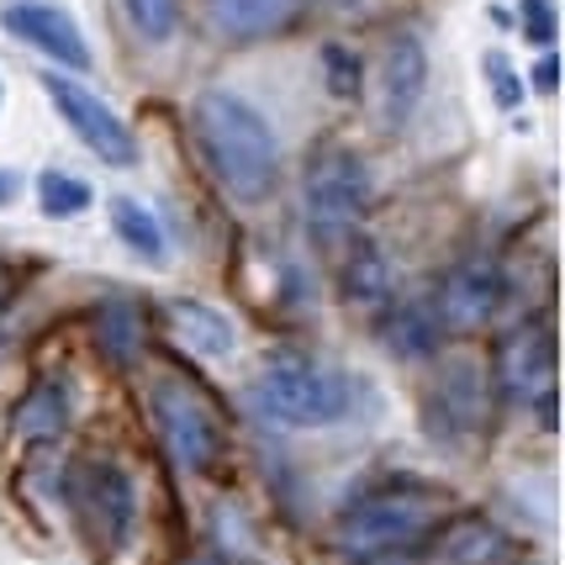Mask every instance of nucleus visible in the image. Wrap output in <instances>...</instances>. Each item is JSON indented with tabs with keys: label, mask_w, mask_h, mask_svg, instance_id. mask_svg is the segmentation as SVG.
<instances>
[{
	"label": "nucleus",
	"mask_w": 565,
	"mask_h": 565,
	"mask_svg": "<svg viewBox=\"0 0 565 565\" xmlns=\"http://www.w3.org/2000/svg\"><path fill=\"white\" fill-rule=\"evenodd\" d=\"M191 127H196V143L227 196L248 201V206L270 196L275 180H280V143H275V127L244 96L201 90Z\"/></svg>",
	"instance_id": "f257e3e1"
},
{
	"label": "nucleus",
	"mask_w": 565,
	"mask_h": 565,
	"mask_svg": "<svg viewBox=\"0 0 565 565\" xmlns=\"http://www.w3.org/2000/svg\"><path fill=\"white\" fill-rule=\"evenodd\" d=\"M444 513H449V497L439 487H423V481H396L386 492L360 497L339 529H333V544L344 555H392V550H423V540H434L444 529Z\"/></svg>",
	"instance_id": "f03ea898"
},
{
	"label": "nucleus",
	"mask_w": 565,
	"mask_h": 565,
	"mask_svg": "<svg viewBox=\"0 0 565 565\" xmlns=\"http://www.w3.org/2000/svg\"><path fill=\"white\" fill-rule=\"evenodd\" d=\"M254 402L286 428H328L349 413V381L322 360H301V354H280L265 360L254 375Z\"/></svg>",
	"instance_id": "7ed1b4c3"
},
{
	"label": "nucleus",
	"mask_w": 565,
	"mask_h": 565,
	"mask_svg": "<svg viewBox=\"0 0 565 565\" xmlns=\"http://www.w3.org/2000/svg\"><path fill=\"white\" fill-rule=\"evenodd\" d=\"M370 206V170L354 148H318L301 174V212L322 244L349 238Z\"/></svg>",
	"instance_id": "20e7f679"
},
{
	"label": "nucleus",
	"mask_w": 565,
	"mask_h": 565,
	"mask_svg": "<svg viewBox=\"0 0 565 565\" xmlns=\"http://www.w3.org/2000/svg\"><path fill=\"white\" fill-rule=\"evenodd\" d=\"M70 508L79 534L90 540L100 561H111L117 550L132 534V518H138V497H132V481H127L122 466L111 460H79L70 470Z\"/></svg>",
	"instance_id": "39448f33"
},
{
	"label": "nucleus",
	"mask_w": 565,
	"mask_h": 565,
	"mask_svg": "<svg viewBox=\"0 0 565 565\" xmlns=\"http://www.w3.org/2000/svg\"><path fill=\"white\" fill-rule=\"evenodd\" d=\"M148 413H153V428H159L164 449H170L185 470L212 476V470L222 466V449H227L222 423H217V413H212V407L185 386V381H174V375L153 381V392H148Z\"/></svg>",
	"instance_id": "423d86ee"
},
{
	"label": "nucleus",
	"mask_w": 565,
	"mask_h": 565,
	"mask_svg": "<svg viewBox=\"0 0 565 565\" xmlns=\"http://www.w3.org/2000/svg\"><path fill=\"white\" fill-rule=\"evenodd\" d=\"M487 407H492V386H487V365L470 354H449L439 375L428 381L423 396V428L439 444H466L487 428Z\"/></svg>",
	"instance_id": "0eeeda50"
},
{
	"label": "nucleus",
	"mask_w": 565,
	"mask_h": 565,
	"mask_svg": "<svg viewBox=\"0 0 565 565\" xmlns=\"http://www.w3.org/2000/svg\"><path fill=\"white\" fill-rule=\"evenodd\" d=\"M43 90H49V100L58 106V117L74 127V138L90 148L96 159H106V164H132V159H138V143H132L127 122L96 90H85L79 79H70V74H58V70L43 74Z\"/></svg>",
	"instance_id": "6e6552de"
},
{
	"label": "nucleus",
	"mask_w": 565,
	"mask_h": 565,
	"mask_svg": "<svg viewBox=\"0 0 565 565\" xmlns=\"http://www.w3.org/2000/svg\"><path fill=\"white\" fill-rule=\"evenodd\" d=\"M555 370H561V354H555V333L550 322H518L513 333L497 344L492 360V381L502 396L513 402H544L555 396Z\"/></svg>",
	"instance_id": "1a4fd4ad"
},
{
	"label": "nucleus",
	"mask_w": 565,
	"mask_h": 565,
	"mask_svg": "<svg viewBox=\"0 0 565 565\" xmlns=\"http://www.w3.org/2000/svg\"><path fill=\"white\" fill-rule=\"evenodd\" d=\"M502 291H508V280H502L497 259H466V265H455V270L444 275L439 301H434L444 333H476V328H487L497 318V307H502Z\"/></svg>",
	"instance_id": "9d476101"
},
{
	"label": "nucleus",
	"mask_w": 565,
	"mask_h": 565,
	"mask_svg": "<svg viewBox=\"0 0 565 565\" xmlns=\"http://www.w3.org/2000/svg\"><path fill=\"white\" fill-rule=\"evenodd\" d=\"M0 26H6L11 38H22L26 49L49 53L53 64H64V70H90V43H85L79 22H74L64 6H49V0H11V6L0 11Z\"/></svg>",
	"instance_id": "9b49d317"
},
{
	"label": "nucleus",
	"mask_w": 565,
	"mask_h": 565,
	"mask_svg": "<svg viewBox=\"0 0 565 565\" xmlns=\"http://www.w3.org/2000/svg\"><path fill=\"white\" fill-rule=\"evenodd\" d=\"M381 122L402 127L418 111L423 90H428V49H423L413 32H396L386 53H381Z\"/></svg>",
	"instance_id": "f8f14e48"
},
{
	"label": "nucleus",
	"mask_w": 565,
	"mask_h": 565,
	"mask_svg": "<svg viewBox=\"0 0 565 565\" xmlns=\"http://www.w3.org/2000/svg\"><path fill=\"white\" fill-rule=\"evenodd\" d=\"M381 344L396 360H434L444 349V322L434 312V301H392L381 307Z\"/></svg>",
	"instance_id": "ddd939ff"
},
{
	"label": "nucleus",
	"mask_w": 565,
	"mask_h": 565,
	"mask_svg": "<svg viewBox=\"0 0 565 565\" xmlns=\"http://www.w3.org/2000/svg\"><path fill=\"white\" fill-rule=\"evenodd\" d=\"M307 11V0H206V17L222 38L233 43H259V38H275L286 32Z\"/></svg>",
	"instance_id": "4468645a"
},
{
	"label": "nucleus",
	"mask_w": 565,
	"mask_h": 565,
	"mask_svg": "<svg viewBox=\"0 0 565 565\" xmlns=\"http://www.w3.org/2000/svg\"><path fill=\"white\" fill-rule=\"evenodd\" d=\"M11 428H17V439H26V444L58 439V434L70 428V381H58V375L32 381V392L22 396V407H17Z\"/></svg>",
	"instance_id": "2eb2a0df"
},
{
	"label": "nucleus",
	"mask_w": 565,
	"mask_h": 565,
	"mask_svg": "<svg viewBox=\"0 0 565 565\" xmlns=\"http://www.w3.org/2000/svg\"><path fill=\"white\" fill-rule=\"evenodd\" d=\"M170 328H174V339L191 349V354H201V360H222V354H233V344H238V328L222 318L217 307H206V301H174Z\"/></svg>",
	"instance_id": "dca6fc26"
},
{
	"label": "nucleus",
	"mask_w": 565,
	"mask_h": 565,
	"mask_svg": "<svg viewBox=\"0 0 565 565\" xmlns=\"http://www.w3.org/2000/svg\"><path fill=\"white\" fill-rule=\"evenodd\" d=\"M508 555V534L487 523V518H460V523H444L439 544H434V561L439 565H497Z\"/></svg>",
	"instance_id": "f3484780"
},
{
	"label": "nucleus",
	"mask_w": 565,
	"mask_h": 565,
	"mask_svg": "<svg viewBox=\"0 0 565 565\" xmlns=\"http://www.w3.org/2000/svg\"><path fill=\"white\" fill-rule=\"evenodd\" d=\"M90 328H96V344H100V354H106L111 365H132V360L143 354L148 322H143L138 307H127V301H106V307H96Z\"/></svg>",
	"instance_id": "a211bd4d"
},
{
	"label": "nucleus",
	"mask_w": 565,
	"mask_h": 565,
	"mask_svg": "<svg viewBox=\"0 0 565 565\" xmlns=\"http://www.w3.org/2000/svg\"><path fill=\"white\" fill-rule=\"evenodd\" d=\"M392 291H396L392 259L381 248H360L344 270V301L365 307V312H381V307H392Z\"/></svg>",
	"instance_id": "6ab92c4d"
},
{
	"label": "nucleus",
	"mask_w": 565,
	"mask_h": 565,
	"mask_svg": "<svg viewBox=\"0 0 565 565\" xmlns=\"http://www.w3.org/2000/svg\"><path fill=\"white\" fill-rule=\"evenodd\" d=\"M111 227H117V238H122L132 254H143L148 265H164L170 238H164L159 217L148 212L143 201H132V196H117V201H111Z\"/></svg>",
	"instance_id": "aec40b11"
},
{
	"label": "nucleus",
	"mask_w": 565,
	"mask_h": 565,
	"mask_svg": "<svg viewBox=\"0 0 565 565\" xmlns=\"http://www.w3.org/2000/svg\"><path fill=\"white\" fill-rule=\"evenodd\" d=\"M38 206H43L49 217H79V212L90 206V185H85L79 174L49 170L38 180Z\"/></svg>",
	"instance_id": "412c9836"
},
{
	"label": "nucleus",
	"mask_w": 565,
	"mask_h": 565,
	"mask_svg": "<svg viewBox=\"0 0 565 565\" xmlns=\"http://www.w3.org/2000/svg\"><path fill=\"white\" fill-rule=\"evenodd\" d=\"M322 79H328V96L333 100H360V85H365V64L349 43H328L322 49Z\"/></svg>",
	"instance_id": "4be33fe9"
},
{
	"label": "nucleus",
	"mask_w": 565,
	"mask_h": 565,
	"mask_svg": "<svg viewBox=\"0 0 565 565\" xmlns=\"http://www.w3.org/2000/svg\"><path fill=\"white\" fill-rule=\"evenodd\" d=\"M122 6H127L132 32L148 38V43H164V38H174V26H180V0H122Z\"/></svg>",
	"instance_id": "5701e85b"
},
{
	"label": "nucleus",
	"mask_w": 565,
	"mask_h": 565,
	"mask_svg": "<svg viewBox=\"0 0 565 565\" xmlns=\"http://www.w3.org/2000/svg\"><path fill=\"white\" fill-rule=\"evenodd\" d=\"M487 74H492V90H497V100L513 111L518 100H523V85H518V74L508 70V58L502 53H487Z\"/></svg>",
	"instance_id": "b1692460"
},
{
	"label": "nucleus",
	"mask_w": 565,
	"mask_h": 565,
	"mask_svg": "<svg viewBox=\"0 0 565 565\" xmlns=\"http://www.w3.org/2000/svg\"><path fill=\"white\" fill-rule=\"evenodd\" d=\"M523 32H529V43H550L555 38V11H550V0H523Z\"/></svg>",
	"instance_id": "393cba45"
},
{
	"label": "nucleus",
	"mask_w": 565,
	"mask_h": 565,
	"mask_svg": "<svg viewBox=\"0 0 565 565\" xmlns=\"http://www.w3.org/2000/svg\"><path fill=\"white\" fill-rule=\"evenodd\" d=\"M529 85H534L540 96H555V90H561V58H555V53H544L540 64H534V74H529Z\"/></svg>",
	"instance_id": "a878e982"
},
{
	"label": "nucleus",
	"mask_w": 565,
	"mask_h": 565,
	"mask_svg": "<svg viewBox=\"0 0 565 565\" xmlns=\"http://www.w3.org/2000/svg\"><path fill=\"white\" fill-rule=\"evenodd\" d=\"M354 565H423V550H392V555H360Z\"/></svg>",
	"instance_id": "bb28decb"
},
{
	"label": "nucleus",
	"mask_w": 565,
	"mask_h": 565,
	"mask_svg": "<svg viewBox=\"0 0 565 565\" xmlns=\"http://www.w3.org/2000/svg\"><path fill=\"white\" fill-rule=\"evenodd\" d=\"M6 201H17V174L0 170V206H6Z\"/></svg>",
	"instance_id": "cd10ccee"
},
{
	"label": "nucleus",
	"mask_w": 565,
	"mask_h": 565,
	"mask_svg": "<svg viewBox=\"0 0 565 565\" xmlns=\"http://www.w3.org/2000/svg\"><path fill=\"white\" fill-rule=\"evenodd\" d=\"M6 291H11V280H6V275H0V301H6Z\"/></svg>",
	"instance_id": "c85d7f7f"
},
{
	"label": "nucleus",
	"mask_w": 565,
	"mask_h": 565,
	"mask_svg": "<svg viewBox=\"0 0 565 565\" xmlns=\"http://www.w3.org/2000/svg\"><path fill=\"white\" fill-rule=\"evenodd\" d=\"M185 565H222V561H185Z\"/></svg>",
	"instance_id": "c756f323"
},
{
	"label": "nucleus",
	"mask_w": 565,
	"mask_h": 565,
	"mask_svg": "<svg viewBox=\"0 0 565 565\" xmlns=\"http://www.w3.org/2000/svg\"><path fill=\"white\" fill-rule=\"evenodd\" d=\"M0 354H6V328H0Z\"/></svg>",
	"instance_id": "7c9ffc66"
}]
</instances>
